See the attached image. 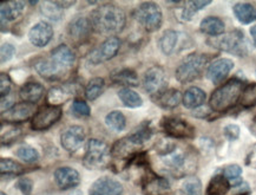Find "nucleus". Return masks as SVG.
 I'll list each match as a JSON object with an SVG mask.
<instances>
[{"instance_id": "ea45409f", "label": "nucleus", "mask_w": 256, "mask_h": 195, "mask_svg": "<svg viewBox=\"0 0 256 195\" xmlns=\"http://www.w3.org/2000/svg\"><path fill=\"white\" fill-rule=\"evenodd\" d=\"M222 174L224 175L226 178L230 182L232 187L238 186L244 181H242V168L238 164H229V166L224 167V169L222 170Z\"/></svg>"}, {"instance_id": "20e7f679", "label": "nucleus", "mask_w": 256, "mask_h": 195, "mask_svg": "<svg viewBox=\"0 0 256 195\" xmlns=\"http://www.w3.org/2000/svg\"><path fill=\"white\" fill-rule=\"evenodd\" d=\"M111 157L112 155L110 147L104 141L98 138H90L88 141L83 157V163L88 169H104L105 167L109 166Z\"/></svg>"}, {"instance_id": "49530a36", "label": "nucleus", "mask_w": 256, "mask_h": 195, "mask_svg": "<svg viewBox=\"0 0 256 195\" xmlns=\"http://www.w3.org/2000/svg\"><path fill=\"white\" fill-rule=\"evenodd\" d=\"M240 133H241V130H240V127L238 124H228L223 129V134H224L226 138L229 141L238 140L240 137Z\"/></svg>"}, {"instance_id": "473e14b6", "label": "nucleus", "mask_w": 256, "mask_h": 195, "mask_svg": "<svg viewBox=\"0 0 256 195\" xmlns=\"http://www.w3.org/2000/svg\"><path fill=\"white\" fill-rule=\"evenodd\" d=\"M177 42H178V34L174 30H166L163 32L158 41V46L160 51L166 56H170L175 50Z\"/></svg>"}, {"instance_id": "8fccbe9b", "label": "nucleus", "mask_w": 256, "mask_h": 195, "mask_svg": "<svg viewBox=\"0 0 256 195\" xmlns=\"http://www.w3.org/2000/svg\"><path fill=\"white\" fill-rule=\"evenodd\" d=\"M190 4H192V8L196 10V12H198L212 4V2H209V0H195V2H190Z\"/></svg>"}, {"instance_id": "dca6fc26", "label": "nucleus", "mask_w": 256, "mask_h": 195, "mask_svg": "<svg viewBox=\"0 0 256 195\" xmlns=\"http://www.w3.org/2000/svg\"><path fill=\"white\" fill-rule=\"evenodd\" d=\"M34 104L22 102V103L13 105L8 111L2 112V122H8V123L11 124L22 123V122H26L30 118L34 117Z\"/></svg>"}, {"instance_id": "f03ea898", "label": "nucleus", "mask_w": 256, "mask_h": 195, "mask_svg": "<svg viewBox=\"0 0 256 195\" xmlns=\"http://www.w3.org/2000/svg\"><path fill=\"white\" fill-rule=\"evenodd\" d=\"M152 135L154 129L150 122H144L130 135L114 142L111 148V155L116 160L130 161L140 154V150L152 137Z\"/></svg>"}, {"instance_id": "4be33fe9", "label": "nucleus", "mask_w": 256, "mask_h": 195, "mask_svg": "<svg viewBox=\"0 0 256 195\" xmlns=\"http://www.w3.org/2000/svg\"><path fill=\"white\" fill-rule=\"evenodd\" d=\"M160 158H162L164 166L169 168V170L177 171L182 170V168H184L188 156H186V153L184 150L180 149V148H177L175 145L168 153L162 155Z\"/></svg>"}, {"instance_id": "a878e982", "label": "nucleus", "mask_w": 256, "mask_h": 195, "mask_svg": "<svg viewBox=\"0 0 256 195\" xmlns=\"http://www.w3.org/2000/svg\"><path fill=\"white\" fill-rule=\"evenodd\" d=\"M110 79L112 83L123 85L124 88L137 87L138 85V76L132 69H120V70H114L110 75Z\"/></svg>"}, {"instance_id": "9b49d317", "label": "nucleus", "mask_w": 256, "mask_h": 195, "mask_svg": "<svg viewBox=\"0 0 256 195\" xmlns=\"http://www.w3.org/2000/svg\"><path fill=\"white\" fill-rule=\"evenodd\" d=\"M120 44H122V42L118 37H109L105 39L98 48L91 51V54L88 55V63L94 65H98L100 63L110 61V59H112L118 54L120 49Z\"/></svg>"}, {"instance_id": "603ef678", "label": "nucleus", "mask_w": 256, "mask_h": 195, "mask_svg": "<svg viewBox=\"0 0 256 195\" xmlns=\"http://www.w3.org/2000/svg\"><path fill=\"white\" fill-rule=\"evenodd\" d=\"M250 35H252V42H254V45L256 46V25L252 26V28L250 29Z\"/></svg>"}, {"instance_id": "ddd939ff", "label": "nucleus", "mask_w": 256, "mask_h": 195, "mask_svg": "<svg viewBox=\"0 0 256 195\" xmlns=\"http://www.w3.org/2000/svg\"><path fill=\"white\" fill-rule=\"evenodd\" d=\"M78 91H80V85L74 81L59 85V87L51 88L46 96L48 104L59 107L60 104H64L65 102L70 100L72 96L77 95Z\"/></svg>"}, {"instance_id": "864d4df0", "label": "nucleus", "mask_w": 256, "mask_h": 195, "mask_svg": "<svg viewBox=\"0 0 256 195\" xmlns=\"http://www.w3.org/2000/svg\"><path fill=\"white\" fill-rule=\"evenodd\" d=\"M70 195H84V194H83V191H82L80 189H74Z\"/></svg>"}, {"instance_id": "7ed1b4c3", "label": "nucleus", "mask_w": 256, "mask_h": 195, "mask_svg": "<svg viewBox=\"0 0 256 195\" xmlns=\"http://www.w3.org/2000/svg\"><path fill=\"white\" fill-rule=\"evenodd\" d=\"M244 89V82L238 78H232L227 83L222 84L210 96V109L215 112H226L230 110L240 101Z\"/></svg>"}, {"instance_id": "2f4dec72", "label": "nucleus", "mask_w": 256, "mask_h": 195, "mask_svg": "<svg viewBox=\"0 0 256 195\" xmlns=\"http://www.w3.org/2000/svg\"><path fill=\"white\" fill-rule=\"evenodd\" d=\"M40 12L45 18L51 22H59L63 18L64 9L58 4V2H40Z\"/></svg>"}, {"instance_id": "423d86ee", "label": "nucleus", "mask_w": 256, "mask_h": 195, "mask_svg": "<svg viewBox=\"0 0 256 195\" xmlns=\"http://www.w3.org/2000/svg\"><path fill=\"white\" fill-rule=\"evenodd\" d=\"M212 45L218 50L226 51L228 54L235 55L238 57H244L248 55L249 44L244 34L240 30L229 32L221 36V37H214L210 41Z\"/></svg>"}, {"instance_id": "c756f323", "label": "nucleus", "mask_w": 256, "mask_h": 195, "mask_svg": "<svg viewBox=\"0 0 256 195\" xmlns=\"http://www.w3.org/2000/svg\"><path fill=\"white\" fill-rule=\"evenodd\" d=\"M200 29H201L203 34L212 36V37H218V36L224 34L226 25L222 19H220L218 17H212V16H210V17L203 19L201 24H200Z\"/></svg>"}, {"instance_id": "0eeeda50", "label": "nucleus", "mask_w": 256, "mask_h": 195, "mask_svg": "<svg viewBox=\"0 0 256 195\" xmlns=\"http://www.w3.org/2000/svg\"><path fill=\"white\" fill-rule=\"evenodd\" d=\"M134 18L148 32H155L162 26L163 13L156 3L144 2L137 6Z\"/></svg>"}, {"instance_id": "4c0bfd02", "label": "nucleus", "mask_w": 256, "mask_h": 195, "mask_svg": "<svg viewBox=\"0 0 256 195\" xmlns=\"http://www.w3.org/2000/svg\"><path fill=\"white\" fill-rule=\"evenodd\" d=\"M0 171L2 175H19L25 171V167L19 162L12 160V158L2 157L0 160Z\"/></svg>"}, {"instance_id": "39448f33", "label": "nucleus", "mask_w": 256, "mask_h": 195, "mask_svg": "<svg viewBox=\"0 0 256 195\" xmlns=\"http://www.w3.org/2000/svg\"><path fill=\"white\" fill-rule=\"evenodd\" d=\"M209 63L208 56L202 54H192L180 63L175 71L176 79L182 84L190 83L202 75Z\"/></svg>"}, {"instance_id": "c03bdc74", "label": "nucleus", "mask_w": 256, "mask_h": 195, "mask_svg": "<svg viewBox=\"0 0 256 195\" xmlns=\"http://www.w3.org/2000/svg\"><path fill=\"white\" fill-rule=\"evenodd\" d=\"M11 87L12 81L10 76L5 72H2V75H0V96H2V98L11 94Z\"/></svg>"}, {"instance_id": "3c124183", "label": "nucleus", "mask_w": 256, "mask_h": 195, "mask_svg": "<svg viewBox=\"0 0 256 195\" xmlns=\"http://www.w3.org/2000/svg\"><path fill=\"white\" fill-rule=\"evenodd\" d=\"M58 4L60 5L63 9H68L76 4V2H58Z\"/></svg>"}, {"instance_id": "aec40b11", "label": "nucleus", "mask_w": 256, "mask_h": 195, "mask_svg": "<svg viewBox=\"0 0 256 195\" xmlns=\"http://www.w3.org/2000/svg\"><path fill=\"white\" fill-rule=\"evenodd\" d=\"M54 181L60 189H71L80 183V175L74 168L59 167L54 171Z\"/></svg>"}, {"instance_id": "de8ad7c7", "label": "nucleus", "mask_w": 256, "mask_h": 195, "mask_svg": "<svg viewBox=\"0 0 256 195\" xmlns=\"http://www.w3.org/2000/svg\"><path fill=\"white\" fill-rule=\"evenodd\" d=\"M19 135H20V129H17V128L10 129L8 131H6V134L2 135V144L8 145L10 143H12V142H14L16 138H17Z\"/></svg>"}, {"instance_id": "b1692460", "label": "nucleus", "mask_w": 256, "mask_h": 195, "mask_svg": "<svg viewBox=\"0 0 256 195\" xmlns=\"http://www.w3.org/2000/svg\"><path fill=\"white\" fill-rule=\"evenodd\" d=\"M50 57L54 59L58 65H60L62 68L68 71H70V69L74 67V62H76V55H74V51L65 44L56 46L54 50L51 51Z\"/></svg>"}, {"instance_id": "7c9ffc66", "label": "nucleus", "mask_w": 256, "mask_h": 195, "mask_svg": "<svg viewBox=\"0 0 256 195\" xmlns=\"http://www.w3.org/2000/svg\"><path fill=\"white\" fill-rule=\"evenodd\" d=\"M232 184L223 174H216L206 187V195H226Z\"/></svg>"}, {"instance_id": "5701e85b", "label": "nucleus", "mask_w": 256, "mask_h": 195, "mask_svg": "<svg viewBox=\"0 0 256 195\" xmlns=\"http://www.w3.org/2000/svg\"><path fill=\"white\" fill-rule=\"evenodd\" d=\"M143 190L146 195H168L170 183L166 178L158 177L152 174V176L144 178Z\"/></svg>"}, {"instance_id": "6e6552de", "label": "nucleus", "mask_w": 256, "mask_h": 195, "mask_svg": "<svg viewBox=\"0 0 256 195\" xmlns=\"http://www.w3.org/2000/svg\"><path fill=\"white\" fill-rule=\"evenodd\" d=\"M142 84L144 90L146 91V94L152 96V100H156L164 91L168 90L166 89L168 79H166V71L160 67H158V65L148 69L143 76Z\"/></svg>"}, {"instance_id": "9d476101", "label": "nucleus", "mask_w": 256, "mask_h": 195, "mask_svg": "<svg viewBox=\"0 0 256 195\" xmlns=\"http://www.w3.org/2000/svg\"><path fill=\"white\" fill-rule=\"evenodd\" d=\"M160 125L164 133L172 138L188 140L195 136V128L180 117H164Z\"/></svg>"}, {"instance_id": "79ce46f5", "label": "nucleus", "mask_w": 256, "mask_h": 195, "mask_svg": "<svg viewBox=\"0 0 256 195\" xmlns=\"http://www.w3.org/2000/svg\"><path fill=\"white\" fill-rule=\"evenodd\" d=\"M71 111L72 114L78 117H88L91 114V109L88 107V104L82 100H74L72 102Z\"/></svg>"}, {"instance_id": "5fc2aeb1", "label": "nucleus", "mask_w": 256, "mask_h": 195, "mask_svg": "<svg viewBox=\"0 0 256 195\" xmlns=\"http://www.w3.org/2000/svg\"><path fill=\"white\" fill-rule=\"evenodd\" d=\"M0 195H6V194H5V193H2V194H0Z\"/></svg>"}, {"instance_id": "a19ab883", "label": "nucleus", "mask_w": 256, "mask_h": 195, "mask_svg": "<svg viewBox=\"0 0 256 195\" xmlns=\"http://www.w3.org/2000/svg\"><path fill=\"white\" fill-rule=\"evenodd\" d=\"M240 103L244 108H252L256 105V83L246 85L242 91Z\"/></svg>"}, {"instance_id": "f257e3e1", "label": "nucleus", "mask_w": 256, "mask_h": 195, "mask_svg": "<svg viewBox=\"0 0 256 195\" xmlns=\"http://www.w3.org/2000/svg\"><path fill=\"white\" fill-rule=\"evenodd\" d=\"M94 31L97 34L110 36L118 35L126 24V15L122 9L114 4H104L94 10L90 16Z\"/></svg>"}, {"instance_id": "f8f14e48", "label": "nucleus", "mask_w": 256, "mask_h": 195, "mask_svg": "<svg viewBox=\"0 0 256 195\" xmlns=\"http://www.w3.org/2000/svg\"><path fill=\"white\" fill-rule=\"evenodd\" d=\"M94 28L91 21L86 17H77L68 23V35L71 41L77 44H83L90 38L92 34Z\"/></svg>"}, {"instance_id": "c9c22d12", "label": "nucleus", "mask_w": 256, "mask_h": 195, "mask_svg": "<svg viewBox=\"0 0 256 195\" xmlns=\"http://www.w3.org/2000/svg\"><path fill=\"white\" fill-rule=\"evenodd\" d=\"M105 88V81L100 77H94L88 81L84 90V95L88 101H94L102 95Z\"/></svg>"}, {"instance_id": "f3484780", "label": "nucleus", "mask_w": 256, "mask_h": 195, "mask_svg": "<svg viewBox=\"0 0 256 195\" xmlns=\"http://www.w3.org/2000/svg\"><path fill=\"white\" fill-rule=\"evenodd\" d=\"M54 28L48 22H38L30 29L28 41L36 48H44L54 38Z\"/></svg>"}, {"instance_id": "c85d7f7f", "label": "nucleus", "mask_w": 256, "mask_h": 195, "mask_svg": "<svg viewBox=\"0 0 256 195\" xmlns=\"http://www.w3.org/2000/svg\"><path fill=\"white\" fill-rule=\"evenodd\" d=\"M182 100L183 96L178 90H176V89H168V90L164 91L162 95L158 96L154 101L156 102L157 105H160L163 109H175L176 107H178Z\"/></svg>"}, {"instance_id": "412c9836", "label": "nucleus", "mask_w": 256, "mask_h": 195, "mask_svg": "<svg viewBox=\"0 0 256 195\" xmlns=\"http://www.w3.org/2000/svg\"><path fill=\"white\" fill-rule=\"evenodd\" d=\"M25 9V2L20 0H12V2L0 3V17H2V26L5 22H14L22 15Z\"/></svg>"}, {"instance_id": "a18cd8bd", "label": "nucleus", "mask_w": 256, "mask_h": 195, "mask_svg": "<svg viewBox=\"0 0 256 195\" xmlns=\"http://www.w3.org/2000/svg\"><path fill=\"white\" fill-rule=\"evenodd\" d=\"M16 187L20 190L22 195H31L34 189V182L28 177H22L16 182Z\"/></svg>"}, {"instance_id": "bb28decb", "label": "nucleus", "mask_w": 256, "mask_h": 195, "mask_svg": "<svg viewBox=\"0 0 256 195\" xmlns=\"http://www.w3.org/2000/svg\"><path fill=\"white\" fill-rule=\"evenodd\" d=\"M206 98V92L198 87L186 89L183 94L182 103L186 109H198L204 104Z\"/></svg>"}, {"instance_id": "72a5a7b5", "label": "nucleus", "mask_w": 256, "mask_h": 195, "mask_svg": "<svg viewBox=\"0 0 256 195\" xmlns=\"http://www.w3.org/2000/svg\"><path fill=\"white\" fill-rule=\"evenodd\" d=\"M118 97L122 103L128 108H140L143 105L142 97L130 88H122L118 91Z\"/></svg>"}, {"instance_id": "f704fd0d", "label": "nucleus", "mask_w": 256, "mask_h": 195, "mask_svg": "<svg viewBox=\"0 0 256 195\" xmlns=\"http://www.w3.org/2000/svg\"><path fill=\"white\" fill-rule=\"evenodd\" d=\"M105 124H106V127L111 129V130L120 133V131H123L126 127V118L124 116L122 111L114 110L110 111L109 114L105 116Z\"/></svg>"}, {"instance_id": "2eb2a0df", "label": "nucleus", "mask_w": 256, "mask_h": 195, "mask_svg": "<svg viewBox=\"0 0 256 195\" xmlns=\"http://www.w3.org/2000/svg\"><path fill=\"white\" fill-rule=\"evenodd\" d=\"M34 70L38 75H40L42 78L48 81H58L62 79L68 74V70H65L58 65L51 57L48 58H39L34 62Z\"/></svg>"}, {"instance_id": "e433bc0d", "label": "nucleus", "mask_w": 256, "mask_h": 195, "mask_svg": "<svg viewBox=\"0 0 256 195\" xmlns=\"http://www.w3.org/2000/svg\"><path fill=\"white\" fill-rule=\"evenodd\" d=\"M202 182L198 177L189 176L180 184L182 195H202Z\"/></svg>"}, {"instance_id": "6e6d98bb", "label": "nucleus", "mask_w": 256, "mask_h": 195, "mask_svg": "<svg viewBox=\"0 0 256 195\" xmlns=\"http://www.w3.org/2000/svg\"><path fill=\"white\" fill-rule=\"evenodd\" d=\"M255 121H256V116H255Z\"/></svg>"}, {"instance_id": "37998d69", "label": "nucleus", "mask_w": 256, "mask_h": 195, "mask_svg": "<svg viewBox=\"0 0 256 195\" xmlns=\"http://www.w3.org/2000/svg\"><path fill=\"white\" fill-rule=\"evenodd\" d=\"M16 55V48L11 43H4L0 48V58H2V64L8 63Z\"/></svg>"}, {"instance_id": "393cba45", "label": "nucleus", "mask_w": 256, "mask_h": 195, "mask_svg": "<svg viewBox=\"0 0 256 195\" xmlns=\"http://www.w3.org/2000/svg\"><path fill=\"white\" fill-rule=\"evenodd\" d=\"M45 95V88L42 87L38 82H28L22 85L20 91H19V96L26 103L36 104Z\"/></svg>"}, {"instance_id": "4468645a", "label": "nucleus", "mask_w": 256, "mask_h": 195, "mask_svg": "<svg viewBox=\"0 0 256 195\" xmlns=\"http://www.w3.org/2000/svg\"><path fill=\"white\" fill-rule=\"evenodd\" d=\"M85 141V131L80 125H70L60 134V144L68 153L80 149Z\"/></svg>"}, {"instance_id": "1a4fd4ad", "label": "nucleus", "mask_w": 256, "mask_h": 195, "mask_svg": "<svg viewBox=\"0 0 256 195\" xmlns=\"http://www.w3.org/2000/svg\"><path fill=\"white\" fill-rule=\"evenodd\" d=\"M62 115H63V111L60 107H54L48 104L42 105L31 118V128L36 131L48 130L60 120Z\"/></svg>"}, {"instance_id": "58836bf2", "label": "nucleus", "mask_w": 256, "mask_h": 195, "mask_svg": "<svg viewBox=\"0 0 256 195\" xmlns=\"http://www.w3.org/2000/svg\"><path fill=\"white\" fill-rule=\"evenodd\" d=\"M14 154H16V156L19 158V160L24 161L25 163H34V162L39 160L38 150L28 144L20 145V147H19L18 149L14 151Z\"/></svg>"}, {"instance_id": "cd10ccee", "label": "nucleus", "mask_w": 256, "mask_h": 195, "mask_svg": "<svg viewBox=\"0 0 256 195\" xmlns=\"http://www.w3.org/2000/svg\"><path fill=\"white\" fill-rule=\"evenodd\" d=\"M232 12L241 24H252L256 21V9L249 3H238L232 8Z\"/></svg>"}, {"instance_id": "6ab92c4d", "label": "nucleus", "mask_w": 256, "mask_h": 195, "mask_svg": "<svg viewBox=\"0 0 256 195\" xmlns=\"http://www.w3.org/2000/svg\"><path fill=\"white\" fill-rule=\"evenodd\" d=\"M234 68V62L229 58H218L209 65L206 76L212 84H220L227 78Z\"/></svg>"}, {"instance_id": "09e8293b", "label": "nucleus", "mask_w": 256, "mask_h": 195, "mask_svg": "<svg viewBox=\"0 0 256 195\" xmlns=\"http://www.w3.org/2000/svg\"><path fill=\"white\" fill-rule=\"evenodd\" d=\"M246 164L249 167L256 168V144L252 145L247 156H246Z\"/></svg>"}, {"instance_id": "a211bd4d", "label": "nucleus", "mask_w": 256, "mask_h": 195, "mask_svg": "<svg viewBox=\"0 0 256 195\" xmlns=\"http://www.w3.org/2000/svg\"><path fill=\"white\" fill-rule=\"evenodd\" d=\"M122 183L116 178L102 176L91 184L88 195H123Z\"/></svg>"}]
</instances>
